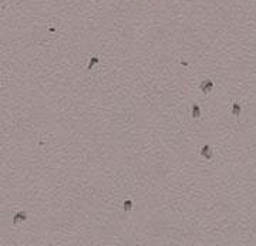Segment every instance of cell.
Returning <instances> with one entry per match:
<instances>
[{"label": "cell", "instance_id": "1", "mask_svg": "<svg viewBox=\"0 0 256 246\" xmlns=\"http://www.w3.org/2000/svg\"><path fill=\"white\" fill-rule=\"evenodd\" d=\"M199 90L202 91L205 95H208V94H209V93L213 90V81H212V80H209V78L204 80V81L199 84Z\"/></svg>", "mask_w": 256, "mask_h": 246}, {"label": "cell", "instance_id": "2", "mask_svg": "<svg viewBox=\"0 0 256 246\" xmlns=\"http://www.w3.org/2000/svg\"><path fill=\"white\" fill-rule=\"evenodd\" d=\"M199 154H201V156L202 158H205L206 161H211L212 158H213V149L211 148V145H204L202 148H201V151H199Z\"/></svg>", "mask_w": 256, "mask_h": 246}, {"label": "cell", "instance_id": "3", "mask_svg": "<svg viewBox=\"0 0 256 246\" xmlns=\"http://www.w3.org/2000/svg\"><path fill=\"white\" fill-rule=\"evenodd\" d=\"M26 219H27V215L24 212H17V214L14 215V218H13V223L14 225H19V222H24Z\"/></svg>", "mask_w": 256, "mask_h": 246}, {"label": "cell", "instance_id": "4", "mask_svg": "<svg viewBox=\"0 0 256 246\" xmlns=\"http://www.w3.org/2000/svg\"><path fill=\"white\" fill-rule=\"evenodd\" d=\"M191 115L193 120H196V118H199L201 117V108H199L198 104H193L191 107Z\"/></svg>", "mask_w": 256, "mask_h": 246}, {"label": "cell", "instance_id": "5", "mask_svg": "<svg viewBox=\"0 0 256 246\" xmlns=\"http://www.w3.org/2000/svg\"><path fill=\"white\" fill-rule=\"evenodd\" d=\"M241 111H242V108H241V105H239V104H238V103L232 104V115L239 117V115H241Z\"/></svg>", "mask_w": 256, "mask_h": 246}, {"label": "cell", "instance_id": "6", "mask_svg": "<svg viewBox=\"0 0 256 246\" xmlns=\"http://www.w3.org/2000/svg\"><path fill=\"white\" fill-rule=\"evenodd\" d=\"M97 63H100V58L97 57V56H94V57H91V60H90V63L88 65H87V70H91L94 65L97 64Z\"/></svg>", "mask_w": 256, "mask_h": 246}, {"label": "cell", "instance_id": "7", "mask_svg": "<svg viewBox=\"0 0 256 246\" xmlns=\"http://www.w3.org/2000/svg\"><path fill=\"white\" fill-rule=\"evenodd\" d=\"M131 208H132V202L131 201H125L122 203V211H125V212L131 211Z\"/></svg>", "mask_w": 256, "mask_h": 246}]
</instances>
